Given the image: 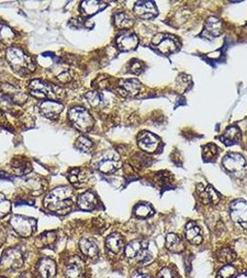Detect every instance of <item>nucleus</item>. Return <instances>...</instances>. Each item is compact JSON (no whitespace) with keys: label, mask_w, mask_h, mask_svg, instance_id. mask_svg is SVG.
Wrapping results in <instances>:
<instances>
[{"label":"nucleus","mask_w":247,"mask_h":278,"mask_svg":"<svg viewBox=\"0 0 247 278\" xmlns=\"http://www.w3.org/2000/svg\"><path fill=\"white\" fill-rule=\"evenodd\" d=\"M45 207L58 213H65L74 204V190L68 186H61L50 192L44 200Z\"/></svg>","instance_id":"f257e3e1"},{"label":"nucleus","mask_w":247,"mask_h":278,"mask_svg":"<svg viewBox=\"0 0 247 278\" xmlns=\"http://www.w3.org/2000/svg\"><path fill=\"white\" fill-rule=\"evenodd\" d=\"M6 59L12 70L18 74L25 76L34 72L35 65L31 57L19 47H9L6 52Z\"/></svg>","instance_id":"f03ea898"},{"label":"nucleus","mask_w":247,"mask_h":278,"mask_svg":"<svg viewBox=\"0 0 247 278\" xmlns=\"http://www.w3.org/2000/svg\"><path fill=\"white\" fill-rule=\"evenodd\" d=\"M69 119L73 125L83 133L89 132L94 125V119L85 108H72L69 111Z\"/></svg>","instance_id":"7ed1b4c3"},{"label":"nucleus","mask_w":247,"mask_h":278,"mask_svg":"<svg viewBox=\"0 0 247 278\" xmlns=\"http://www.w3.org/2000/svg\"><path fill=\"white\" fill-rule=\"evenodd\" d=\"M126 258L130 260H137L141 262H147L150 260L151 255L148 251V244L146 241L134 240L127 244L124 249Z\"/></svg>","instance_id":"20e7f679"},{"label":"nucleus","mask_w":247,"mask_h":278,"mask_svg":"<svg viewBox=\"0 0 247 278\" xmlns=\"http://www.w3.org/2000/svg\"><path fill=\"white\" fill-rule=\"evenodd\" d=\"M31 95L38 98H57L59 97V88L54 87L51 84L36 79L33 80L29 85Z\"/></svg>","instance_id":"39448f33"},{"label":"nucleus","mask_w":247,"mask_h":278,"mask_svg":"<svg viewBox=\"0 0 247 278\" xmlns=\"http://www.w3.org/2000/svg\"><path fill=\"white\" fill-rule=\"evenodd\" d=\"M10 225L18 235L27 237L35 232L36 221L34 218L25 217L22 215H15L11 218Z\"/></svg>","instance_id":"423d86ee"},{"label":"nucleus","mask_w":247,"mask_h":278,"mask_svg":"<svg viewBox=\"0 0 247 278\" xmlns=\"http://www.w3.org/2000/svg\"><path fill=\"white\" fill-rule=\"evenodd\" d=\"M96 166L103 174H113L121 167V162L115 153H105L98 159Z\"/></svg>","instance_id":"0eeeda50"},{"label":"nucleus","mask_w":247,"mask_h":278,"mask_svg":"<svg viewBox=\"0 0 247 278\" xmlns=\"http://www.w3.org/2000/svg\"><path fill=\"white\" fill-rule=\"evenodd\" d=\"M230 216L233 222L247 228V201L237 200L230 205Z\"/></svg>","instance_id":"6e6552de"},{"label":"nucleus","mask_w":247,"mask_h":278,"mask_svg":"<svg viewBox=\"0 0 247 278\" xmlns=\"http://www.w3.org/2000/svg\"><path fill=\"white\" fill-rule=\"evenodd\" d=\"M0 263L5 269H18L24 263L23 253L17 249H10L3 254Z\"/></svg>","instance_id":"1a4fd4ad"},{"label":"nucleus","mask_w":247,"mask_h":278,"mask_svg":"<svg viewBox=\"0 0 247 278\" xmlns=\"http://www.w3.org/2000/svg\"><path fill=\"white\" fill-rule=\"evenodd\" d=\"M152 44L156 46L160 52L164 54L175 52L178 47V43L175 37L169 35H156V37L152 40Z\"/></svg>","instance_id":"9d476101"},{"label":"nucleus","mask_w":247,"mask_h":278,"mask_svg":"<svg viewBox=\"0 0 247 278\" xmlns=\"http://www.w3.org/2000/svg\"><path fill=\"white\" fill-rule=\"evenodd\" d=\"M159 143H160V140L155 135L151 134L150 132H147V131L141 132L138 137L139 147L143 151L148 152V153L155 152L158 148Z\"/></svg>","instance_id":"9b49d317"},{"label":"nucleus","mask_w":247,"mask_h":278,"mask_svg":"<svg viewBox=\"0 0 247 278\" xmlns=\"http://www.w3.org/2000/svg\"><path fill=\"white\" fill-rule=\"evenodd\" d=\"M134 13L137 17L149 20L156 17L158 10L155 4L151 1H140L134 6Z\"/></svg>","instance_id":"f8f14e48"},{"label":"nucleus","mask_w":247,"mask_h":278,"mask_svg":"<svg viewBox=\"0 0 247 278\" xmlns=\"http://www.w3.org/2000/svg\"><path fill=\"white\" fill-rule=\"evenodd\" d=\"M223 166L229 172H240L246 165L247 162L243 155L239 153H229L223 158Z\"/></svg>","instance_id":"ddd939ff"},{"label":"nucleus","mask_w":247,"mask_h":278,"mask_svg":"<svg viewBox=\"0 0 247 278\" xmlns=\"http://www.w3.org/2000/svg\"><path fill=\"white\" fill-rule=\"evenodd\" d=\"M39 108H40V112L45 117L51 119V120L57 119L63 111V105L61 102L51 100V99L43 101Z\"/></svg>","instance_id":"4468645a"},{"label":"nucleus","mask_w":247,"mask_h":278,"mask_svg":"<svg viewBox=\"0 0 247 278\" xmlns=\"http://www.w3.org/2000/svg\"><path fill=\"white\" fill-rule=\"evenodd\" d=\"M141 84L137 79H126L120 81L118 90L124 96H136L140 93Z\"/></svg>","instance_id":"2eb2a0df"},{"label":"nucleus","mask_w":247,"mask_h":278,"mask_svg":"<svg viewBox=\"0 0 247 278\" xmlns=\"http://www.w3.org/2000/svg\"><path fill=\"white\" fill-rule=\"evenodd\" d=\"M116 43L121 50L129 51L137 47L139 44V39L137 35H134L132 33H124L117 38Z\"/></svg>","instance_id":"dca6fc26"},{"label":"nucleus","mask_w":247,"mask_h":278,"mask_svg":"<svg viewBox=\"0 0 247 278\" xmlns=\"http://www.w3.org/2000/svg\"><path fill=\"white\" fill-rule=\"evenodd\" d=\"M221 32H222V23L221 20L216 17L208 18L203 30V36L206 38H213L221 35Z\"/></svg>","instance_id":"f3484780"},{"label":"nucleus","mask_w":247,"mask_h":278,"mask_svg":"<svg viewBox=\"0 0 247 278\" xmlns=\"http://www.w3.org/2000/svg\"><path fill=\"white\" fill-rule=\"evenodd\" d=\"M186 238L190 243L199 245L203 241V235L200 227L194 222H190L185 229Z\"/></svg>","instance_id":"a211bd4d"},{"label":"nucleus","mask_w":247,"mask_h":278,"mask_svg":"<svg viewBox=\"0 0 247 278\" xmlns=\"http://www.w3.org/2000/svg\"><path fill=\"white\" fill-rule=\"evenodd\" d=\"M199 198L204 204H218L221 200V195L216 191L213 186L208 185L199 189Z\"/></svg>","instance_id":"6ab92c4d"},{"label":"nucleus","mask_w":247,"mask_h":278,"mask_svg":"<svg viewBox=\"0 0 247 278\" xmlns=\"http://www.w3.org/2000/svg\"><path fill=\"white\" fill-rule=\"evenodd\" d=\"M38 274L41 278H53L56 275V264L49 258H43L38 264Z\"/></svg>","instance_id":"aec40b11"},{"label":"nucleus","mask_w":247,"mask_h":278,"mask_svg":"<svg viewBox=\"0 0 247 278\" xmlns=\"http://www.w3.org/2000/svg\"><path fill=\"white\" fill-rule=\"evenodd\" d=\"M65 277L66 278H84V268L81 261L73 260L65 265Z\"/></svg>","instance_id":"412c9836"},{"label":"nucleus","mask_w":247,"mask_h":278,"mask_svg":"<svg viewBox=\"0 0 247 278\" xmlns=\"http://www.w3.org/2000/svg\"><path fill=\"white\" fill-rule=\"evenodd\" d=\"M98 200L96 195L92 192L88 191L82 194L78 199V206L84 210H92L96 208Z\"/></svg>","instance_id":"4be33fe9"},{"label":"nucleus","mask_w":247,"mask_h":278,"mask_svg":"<svg viewBox=\"0 0 247 278\" xmlns=\"http://www.w3.org/2000/svg\"><path fill=\"white\" fill-rule=\"evenodd\" d=\"M124 247V237L118 233H113L106 239V248L109 252L117 254L121 252Z\"/></svg>","instance_id":"5701e85b"},{"label":"nucleus","mask_w":247,"mask_h":278,"mask_svg":"<svg viewBox=\"0 0 247 278\" xmlns=\"http://www.w3.org/2000/svg\"><path fill=\"white\" fill-rule=\"evenodd\" d=\"M80 250L83 252L84 255L88 256L89 258H94L96 257L99 253L97 244L95 241L88 239V238H83L80 240L79 243Z\"/></svg>","instance_id":"b1692460"},{"label":"nucleus","mask_w":247,"mask_h":278,"mask_svg":"<svg viewBox=\"0 0 247 278\" xmlns=\"http://www.w3.org/2000/svg\"><path fill=\"white\" fill-rule=\"evenodd\" d=\"M241 139V131L237 126H230L225 131L224 135L221 137V141L227 146H231L237 143Z\"/></svg>","instance_id":"393cba45"},{"label":"nucleus","mask_w":247,"mask_h":278,"mask_svg":"<svg viewBox=\"0 0 247 278\" xmlns=\"http://www.w3.org/2000/svg\"><path fill=\"white\" fill-rule=\"evenodd\" d=\"M166 246L168 251L172 252H180L184 250V244L181 238L174 233H170L167 235Z\"/></svg>","instance_id":"a878e982"},{"label":"nucleus","mask_w":247,"mask_h":278,"mask_svg":"<svg viewBox=\"0 0 247 278\" xmlns=\"http://www.w3.org/2000/svg\"><path fill=\"white\" fill-rule=\"evenodd\" d=\"M114 20H115V26L120 29H127L134 24V19L124 12L115 13Z\"/></svg>","instance_id":"bb28decb"},{"label":"nucleus","mask_w":247,"mask_h":278,"mask_svg":"<svg viewBox=\"0 0 247 278\" xmlns=\"http://www.w3.org/2000/svg\"><path fill=\"white\" fill-rule=\"evenodd\" d=\"M104 8V5H102L101 2L99 1H84L81 4V9L86 15H92L99 11L100 9Z\"/></svg>","instance_id":"cd10ccee"},{"label":"nucleus","mask_w":247,"mask_h":278,"mask_svg":"<svg viewBox=\"0 0 247 278\" xmlns=\"http://www.w3.org/2000/svg\"><path fill=\"white\" fill-rule=\"evenodd\" d=\"M15 38V34L11 28L7 25L1 24L0 25V42L4 45L9 46L12 44Z\"/></svg>","instance_id":"c85d7f7f"},{"label":"nucleus","mask_w":247,"mask_h":278,"mask_svg":"<svg viewBox=\"0 0 247 278\" xmlns=\"http://www.w3.org/2000/svg\"><path fill=\"white\" fill-rule=\"evenodd\" d=\"M135 214L136 216L140 218L150 217L153 214V208L150 204L147 203H141L138 204L135 208Z\"/></svg>","instance_id":"c756f323"},{"label":"nucleus","mask_w":247,"mask_h":278,"mask_svg":"<svg viewBox=\"0 0 247 278\" xmlns=\"http://www.w3.org/2000/svg\"><path fill=\"white\" fill-rule=\"evenodd\" d=\"M86 97H87L89 104L91 105L92 107H94V108L101 107L105 103L104 96H102L99 92H89L86 95Z\"/></svg>","instance_id":"7c9ffc66"},{"label":"nucleus","mask_w":247,"mask_h":278,"mask_svg":"<svg viewBox=\"0 0 247 278\" xmlns=\"http://www.w3.org/2000/svg\"><path fill=\"white\" fill-rule=\"evenodd\" d=\"M83 170H81L79 168L74 169L70 174H69V180L72 184H74L76 186H80L81 183H84L86 175Z\"/></svg>","instance_id":"2f4dec72"},{"label":"nucleus","mask_w":247,"mask_h":278,"mask_svg":"<svg viewBox=\"0 0 247 278\" xmlns=\"http://www.w3.org/2000/svg\"><path fill=\"white\" fill-rule=\"evenodd\" d=\"M12 166L15 169V171L20 174H25L31 171V164L28 161L25 160H13Z\"/></svg>","instance_id":"473e14b6"},{"label":"nucleus","mask_w":247,"mask_h":278,"mask_svg":"<svg viewBox=\"0 0 247 278\" xmlns=\"http://www.w3.org/2000/svg\"><path fill=\"white\" fill-rule=\"evenodd\" d=\"M75 147L84 152H89L93 147V142L87 137H79L75 141Z\"/></svg>","instance_id":"72a5a7b5"},{"label":"nucleus","mask_w":247,"mask_h":278,"mask_svg":"<svg viewBox=\"0 0 247 278\" xmlns=\"http://www.w3.org/2000/svg\"><path fill=\"white\" fill-rule=\"evenodd\" d=\"M218 257H219L220 261L226 262V263H229V262H231V261L235 260L236 255H235V253L233 252V251H231L229 249H223L219 253Z\"/></svg>","instance_id":"f704fd0d"},{"label":"nucleus","mask_w":247,"mask_h":278,"mask_svg":"<svg viewBox=\"0 0 247 278\" xmlns=\"http://www.w3.org/2000/svg\"><path fill=\"white\" fill-rule=\"evenodd\" d=\"M11 209V205L9 200L6 199V197L0 193V218L5 217L8 215Z\"/></svg>","instance_id":"c9c22d12"},{"label":"nucleus","mask_w":247,"mask_h":278,"mask_svg":"<svg viewBox=\"0 0 247 278\" xmlns=\"http://www.w3.org/2000/svg\"><path fill=\"white\" fill-rule=\"evenodd\" d=\"M218 154V147L215 144H207L203 148V157L205 160H212Z\"/></svg>","instance_id":"e433bc0d"},{"label":"nucleus","mask_w":247,"mask_h":278,"mask_svg":"<svg viewBox=\"0 0 247 278\" xmlns=\"http://www.w3.org/2000/svg\"><path fill=\"white\" fill-rule=\"evenodd\" d=\"M235 274L236 269L232 265H226L219 271L217 278H232Z\"/></svg>","instance_id":"4c0bfd02"},{"label":"nucleus","mask_w":247,"mask_h":278,"mask_svg":"<svg viewBox=\"0 0 247 278\" xmlns=\"http://www.w3.org/2000/svg\"><path fill=\"white\" fill-rule=\"evenodd\" d=\"M158 278H174L173 273L169 268H164L159 272Z\"/></svg>","instance_id":"58836bf2"},{"label":"nucleus","mask_w":247,"mask_h":278,"mask_svg":"<svg viewBox=\"0 0 247 278\" xmlns=\"http://www.w3.org/2000/svg\"><path fill=\"white\" fill-rule=\"evenodd\" d=\"M130 70L132 71L133 73H136V74H140L141 72V62H134L131 64V67H130Z\"/></svg>","instance_id":"ea45409f"},{"label":"nucleus","mask_w":247,"mask_h":278,"mask_svg":"<svg viewBox=\"0 0 247 278\" xmlns=\"http://www.w3.org/2000/svg\"><path fill=\"white\" fill-rule=\"evenodd\" d=\"M133 278H151L147 276V275H144V274H141V273H137L134 275Z\"/></svg>","instance_id":"a19ab883"},{"label":"nucleus","mask_w":247,"mask_h":278,"mask_svg":"<svg viewBox=\"0 0 247 278\" xmlns=\"http://www.w3.org/2000/svg\"></svg>","instance_id":"79ce46f5"}]
</instances>
